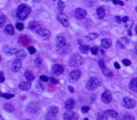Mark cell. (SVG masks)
Instances as JSON below:
<instances>
[{
	"instance_id": "obj_1",
	"label": "cell",
	"mask_w": 137,
	"mask_h": 120,
	"mask_svg": "<svg viewBox=\"0 0 137 120\" xmlns=\"http://www.w3.org/2000/svg\"><path fill=\"white\" fill-rule=\"evenodd\" d=\"M30 12H31V8L29 7L28 5L22 4L18 7V8H17L16 15H17V17H18V19L24 21L28 17V15L30 14Z\"/></svg>"
},
{
	"instance_id": "obj_2",
	"label": "cell",
	"mask_w": 137,
	"mask_h": 120,
	"mask_svg": "<svg viewBox=\"0 0 137 120\" xmlns=\"http://www.w3.org/2000/svg\"><path fill=\"white\" fill-rule=\"evenodd\" d=\"M101 84V82L100 79H98L96 77H91V78L87 81V83H86V88H87L88 90H94V89H96L97 87H99Z\"/></svg>"
},
{
	"instance_id": "obj_3",
	"label": "cell",
	"mask_w": 137,
	"mask_h": 120,
	"mask_svg": "<svg viewBox=\"0 0 137 120\" xmlns=\"http://www.w3.org/2000/svg\"><path fill=\"white\" fill-rule=\"evenodd\" d=\"M83 64V58L79 54H73L69 58V65L71 67H79Z\"/></svg>"
},
{
	"instance_id": "obj_4",
	"label": "cell",
	"mask_w": 137,
	"mask_h": 120,
	"mask_svg": "<svg viewBox=\"0 0 137 120\" xmlns=\"http://www.w3.org/2000/svg\"><path fill=\"white\" fill-rule=\"evenodd\" d=\"M27 112L29 114H33V115H35L37 113L40 111V106H39V104L35 102V101H32V102H30V103L27 105Z\"/></svg>"
},
{
	"instance_id": "obj_5",
	"label": "cell",
	"mask_w": 137,
	"mask_h": 120,
	"mask_svg": "<svg viewBox=\"0 0 137 120\" xmlns=\"http://www.w3.org/2000/svg\"><path fill=\"white\" fill-rule=\"evenodd\" d=\"M99 66H100L101 71H102V73L104 74L105 76L112 77L114 75L113 72L111 71L110 69H108V68H106V66L104 65V63H103V61H102V60H99Z\"/></svg>"
},
{
	"instance_id": "obj_6",
	"label": "cell",
	"mask_w": 137,
	"mask_h": 120,
	"mask_svg": "<svg viewBox=\"0 0 137 120\" xmlns=\"http://www.w3.org/2000/svg\"><path fill=\"white\" fill-rule=\"evenodd\" d=\"M80 75H81V71L80 70H78V69H74L72 71L69 73V75H68V79L69 81L71 82V83H75L78 81V79L80 78Z\"/></svg>"
},
{
	"instance_id": "obj_7",
	"label": "cell",
	"mask_w": 137,
	"mask_h": 120,
	"mask_svg": "<svg viewBox=\"0 0 137 120\" xmlns=\"http://www.w3.org/2000/svg\"><path fill=\"white\" fill-rule=\"evenodd\" d=\"M64 72V68L60 64H56L53 66L52 68V73L54 75H60Z\"/></svg>"
},
{
	"instance_id": "obj_8",
	"label": "cell",
	"mask_w": 137,
	"mask_h": 120,
	"mask_svg": "<svg viewBox=\"0 0 137 120\" xmlns=\"http://www.w3.org/2000/svg\"><path fill=\"white\" fill-rule=\"evenodd\" d=\"M58 113V108L57 106H52L49 108L48 111V115L46 116V118H51V119H55L56 118V116Z\"/></svg>"
},
{
	"instance_id": "obj_9",
	"label": "cell",
	"mask_w": 137,
	"mask_h": 120,
	"mask_svg": "<svg viewBox=\"0 0 137 120\" xmlns=\"http://www.w3.org/2000/svg\"><path fill=\"white\" fill-rule=\"evenodd\" d=\"M101 100H102V102H104V103L108 104L110 103L111 101H112V95H111V93L109 90H105L104 92L102 93V95H101Z\"/></svg>"
},
{
	"instance_id": "obj_10",
	"label": "cell",
	"mask_w": 137,
	"mask_h": 120,
	"mask_svg": "<svg viewBox=\"0 0 137 120\" xmlns=\"http://www.w3.org/2000/svg\"><path fill=\"white\" fill-rule=\"evenodd\" d=\"M86 16V10L82 8H78L75 9V17L79 20L85 19Z\"/></svg>"
},
{
	"instance_id": "obj_11",
	"label": "cell",
	"mask_w": 137,
	"mask_h": 120,
	"mask_svg": "<svg viewBox=\"0 0 137 120\" xmlns=\"http://www.w3.org/2000/svg\"><path fill=\"white\" fill-rule=\"evenodd\" d=\"M123 105L126 108L128 109H133L135 106V101L130 98H124L123 99Z\"/></svg>"
},
{
	"instance_id": "obj_12",
	"label": "cell",
	"mask_w": 137,
	"mask_h": 120,
	"mask_svg": "<svg viewBox=\"0 0 137 120\" xmlns=\"http://www.w3.org/2000/svg\"><path fill=\"white\" fill-rule=\"evenodd\" d=\"M37 33H38V35H40V37H42L44 39H49L50 36H51L50 31L47 30V29H45V28H39L37 30Z\"/></svg>"
},
{
	"instance_id": "obj_13",
	"label": "cell",
	"mask_w": 137,
	"mask_h": 120,
	"mask_svg": "<svg viewBox=\"0 0 137 120\" xmlns=\"http://www.w3.org/2000/svg\"><path fill=\"white\" fill-rule=\"evenodd\" d=\"M57 19H58V21L60 22L61 24H62L63 26L67 27V26L68 25V20L64 13H59V14L57 15Z\"/></svg>"
},
{
	"instance_id": "obj_14",
	"label": "cell",
	"mask_w": 137,
	"mask_h": 120,
	"mask_svg": "<svg viewBox=\"0 0 137 120\" xmlns=\"http://www.w3.org/2000/svg\"><path fill=\"white\" fill-rule=\"evenodd\" d=\"M21 67H22V62H21V59H19V58H17V59H15L14 61H13V63H12L11 65V69L12 71L14 72H17L20 70Z\"/></svg>"
},
{
	"instance_id": "obj_15",
	"label": "cell",
	"mask_w": 137,
	"mask_h": 120,
	"mask_svg": "<svg viewBox=\"0 0 137 120\" xmlns=\"http://www.w3.org/2000/svg\"><path fill=\"white\" fill-rule=\"evenodd\" d=\"M70 50H71L70 45H69V44H65L64 46L57 48V52H58V54H60V55H67L68 53L70 52Z\"/></svg>"
},
{
	"instance_id": "obj_16",
	"label": "cell",
	"mask_w": 137,
	"mask_h": 120,
	"mask_svg": "<svg viewBox=\"0 0 137 120\" xmlns=\"http://www.w3.org/2000/svg\"><path fill=\"white\" fill-rule=\"evenodd\" d=\"M78 117H79V116L73 112H67L65 113L64 115V119L66 120H75L78 119Z\"/></svg>"
},
{
	"instance_id": "obj_17",
	"label": "cell",
	"mask_w": 137,
	"mask_h": 120,
	"mask_svg": "<svg viewBox=\"0 0 137 120\" xmlns=\"http://www.w3.org/2000/svg\"><path fill=\"white\" fill-rule=\"evenodd\" d=\"M19 88H20L21 90H24V91H28L30 87H31V83H30V81L28 82H23V83H20L19 84Z\"/></svg>"
},
{
	"instance_id": "obj_18",
	"label": "cell",
	"mask_w": 137,
	"mask_h": 120,
	"mask_svg": "<svg viewBox=\"0 0 137 120\" xmlns=\"http://www.w3.org/2000/svg\"><path fill=\"white\" fill-rule=\"evenodd\" d=\"M74 106H75V101H74L72 99L68 100L66 101V103H65V108H66V110H68V111L72 110V109L74 108Z\"/></svg>"
},
{
	"instance_id": "obj_19",
	"label": "cell",
	"mask_w": 137,
	"mask_h": 120,
	"mask_svg": "<svg viewBox=\"0 0 137 120\" xmlns=\"http://www.w3.org/2000/svg\"><path fill=\"white\" fill-rule=\"evenodd\" d=\"M66 43V40L63 36H57V48H59V47H62L64 46Z\"/></svg>"
},
{
	"instance_id": "obj_20",
	"label": "cell",
	"mask_w": 137,
	"mask_h": 120,
	"mask_svg": "<svg viewBox=\"0 0 137 120\" xmlns=\"http://www.w3.org/2000/svg\"><path fill=\"white\" fill-rule=\"evenodd\" d=\"M101 44L103 48H105V49L110 48V46L112 45V40H109V39H103V40H101Z\"/></svg>"
},
{
	"instance_id": "obj_21",
	"label": "cell",
	"mask_w": 137,
	"mask_h": 120,
	"mask_svg": "<svg viewBox=\"0 0 137 120\" xmlns=\"http://www.w3.org/2000/svg\"><path fill=\"white\" fill-rule=\"evenodd\" d=\"M96 12H97V17L99 18V19H102V18L104 17L105 10L102 7H99V8H97V11Z\"/></svg>"
},
{
	"instance_id": "obj_22",
	"label": "cell",
	"mask_w": 137,
	"mask_h": 120,
	"mask_svg": "<svg viewBox=\"0 0 137 120\" xmlns=\"http://www.w3.org/2000/svg\"><path fill=\"white\" fill-rule=\"evenodd\" d=\"M24 77L27 79V81H30V82L35 79L34 73H33L31 70H25V72H24Z\"/></svg>"
},
{
	"instance_id": "obj_23",
	"label": "cell",
	"mask_w": 137,
	"mask_h": 120,
	"mask_svg": "<svg viewBox=\"0 0 137 120\" xmlns=\"http://www.w3.org/2000/svg\"><path fill=\"white\" fill-rule=\"evenodd\" d=\"M130 88H131V90L137 92V78H134V79H133V80L131 81Z\"/></svg>"
},
{
	"instance_id": "obj_24",
	"label": "cell",
	"mask_w": 137,
	"mask_h": 120,
	"mask_svg": "<svg viewBox=\"0 0 137 120\" xmlns=\"http://www.w3.org/2000/svg\"><path fill=\"white\" fill-rule=\"evenodd\" d=\"M28 28L30 30L37 31V30L40 28V24H39V23H37V22H31V23L28 24Z\"/></svg>"
},
{
	"instance_id": "obj_25",
	"label": "cell",
	"mask_w": 137,
	"mask_h": 120,
	"mask_svg": "<svg viewBox=\"0 0 137 120\" xmlns=\"http://www.w3.org/2000/svg\"><path fill=\"white\" fill-rule=\"evenodd\" d=\"M5 33L8 34V35H13L14 34V28H13L11 24H8L5 27Z\"/></svg>"
},
{
	"instance_id": "obj_26",
	"label": "cell",
	"mask_w": 137,
	"mask_h": 120,
	"mask_svg": "<svg viewBox=\"0 0 137 120\" xmlns=\"http://www.w3.org/2000/svg\"><path fill=\"white\" fill-rule=\"evenodd\" d=\"M130 40L128 38H125V37H123V38H121L120 40H118V43H120V45H122V48H124L127 44H129Z\"/></svg>"
},
{
	"instance_id": "obj_27",
	"label": "cell",
	"mask_w": 137,
	"mask_h": 120,
	"mask_svg": "<svg viewBox=\"0 0 137 120\" xmlns=\"http://www.w3.org/2000/svg\"><path fill=\"white\" fill-rule=\"evenodd\" d=\"M4 109L6 111H8V113H13L14 112V107L11 103H7L4 105Z\"/></svg>"
},
{
	"instance_id": "obj_28",
	"label": "cell",
	"mask_w": 137,
	"mask_h": 120,
	"mask_svg": "<svg viewBox=\"0 0 137 120\" xmlns=\"http://www.w3.org/2000/svg\"><path fill=\"white\" fill-rule=\"evenodd\" d=\"M105 113L107 114V116L112 117V118H116V117H117V116H118L117 113L116 112V111H114V110H107Z\"/></svg>"
},
{
	"instance_id": "obj_29",
	"label": "cell",
	"mask_w": 137,
	"mask_h": 120,
	"mask_svg": "<svg viewBox=\"0 0 137 120\" xmlns=\"http://www.w3.org/2000/svg\"><path fill=\"white\" fill-rule=\"evenodd\" d=\"M17 56V58H19V59H24L25 58V56H26V53L24 52V50H21V51H18V53L16 54Z\"/></svg>"
},
{
	"instance_id": "obj_30",
	"label": "cell",
	"mask_w": 137,
	"mask_h": 120,
	"mask_svg": "<svg viewBox=\"0 0 137 120\" xmlns=\"http://www.w3.org/2000/svg\"><path fill=\"white\" fill-rule=\"evenodd\" d=\"M80 52L83 53V54H87L89 52V46L88 45H81Z\"/></svg>"
},
{
	"instance_id": "obj_31",
	"label": "cell",
	"mask_w": 137,
	"mask_h": 120,
	"mask_svg": "<svg viewBox=\"0 0 137 120\" xmlns=\"http://www.w3.org/2000/svg\"><path fill=\"white\" fill-rule=\"evenodd\" d=\"M107 117H108V116H107V114L105 112L100 113V114L98 115V119H100V120H106L107 119Z\"/></svg>"
},
{
	"instance_id": "obj_32",
	"label": "cell",
	"mask_w": 137,
	"mask_h": 120,
	"mask_svg": "<svg viewBox=\"0 0 137 120\" xmlns=\"http://www.w3.org/2000/svg\"><path fill=\"white\" fill-rule=\"evenodd\" d=\"M1 97L4 98V99H7V100H9V99L13 98L14 95H13V94H8V93H2V94H1Z\"/></svg>"
},
{
	"instance_id": "obj_33",
	"label": "cell",
	"mask_w": 137,
	"mask_h": 120,
	"mask_svg": "<svg viewBox=\"0 0 137 120\" xmlns=\"http://www.w3.org/2000/svg\"><path fill=\"white\" fill-rule=\"evenodd\" d=\"M98 37H99V35H98L97 33H90L88 36H87V38H88L89 40H95V39H97Z\"/></svg>"
},
{
	"instance_id": "obj_34",
	"label": "cell",
	"mask_w": 137,
	"mask_h": 120,
	"mask_svg": "<svg viewBox=\"0 0 137 120\" xmlns=\"http://www.w3.org/2000/svg\"><path fill=\"white\" fill-rule=\"evenodd\" d=\"M65 8V4H64V2L63 1H59L58 2V9L60 10V11H63V9H64Z\"/></svg>"
},
{
	"instance_id": "obj_35",
	"label": "cell",
	"mask_w": 137,
	"mask_h": 120,
	"mask_svg": "<svg viewBox=\"0 0 137 120\" xmlns=\"http://www.w3.org/2000/svg\"><path fill=\"white\" fill-rule=\"evenodd\" d=\"M5 21H6V16H5L4 14H1V15H0V26L3 25Z\"/></svg>"
},
{
	"instance_id": "obj_36",
	"label": "cell",
	"mask_w": 137,
	"mask_h": 120,
	"mask_svg": "<svg viewBox=\"0 0 137 120\" xmlns=\"http://www.w3.org/2000/svg\"><path fill=\"white\" fill-rule=\"evenodd\" d=\"M16 28L19 30V31H22V30L24 29V24H23V23H17Z\"/></svg>"
},
{
	"instance_id": "obj_37",
	"label": "cell",
	"mask_w": 137,
	"mask_h": 120,
	"mask_svg": "<svg viewBox=\"0 0 137 120\" xmlns=\"http://www.w3.org/2000/svg\"><path fill=\"white\" fill-rule=\"evenodd\" d=\"M3 50H4V52L6 53L7 55H8V56H10V55H11V54H10V50H11V49H9L8 47H7L6 45L3 47Z\"/></svg>"
},
{
	"instance_id": "obj_38",
	"label": "cell",
	"mask_w": 137,
	"mask_h": 120,
	"mask_svg": "<svg viewBox=\"0 0 137 120\" xmlns=\"http://www.w3.org/2000/svg\"><path fill=\"white\" fill-rule=\"evenodd\" d=\"M98 52H99V49H98V47L94 46V47L91 48V53H92L93 55H98V54H99Z\"/></svg>"
},
{
	"instance_id": "obj_39",
	"label": "cell",
	"mask_w": 137,
	"mask_h": 120,
	"mask_svg": "<svg viewBox=\"0 0 137 120\" xmlns=\"http://www.w3.org/2000/svg\"><path fill=\"white\" fill-rule=\"evenodd\" d=\"M81 111H82L83 114H85V113H87L89 111V107L88 106H83L82 109H81Z\"/></svg>"
},
{
	"instance_id": "obj_40",
	"label": "cell",
	"mask_w": 137,
	"mask_h": 120,
	"mask_svg": "<svg viewBox=\"0 0 137 120\" xmlns=\"http://www.w3.org/2000/svg\"><path fill=\"white\" fill-rule=\"evenodd\" d=\"M28 52L31 54V55H34L35 53H36V49L34 48V47H32V46H29L28 47Z\"/></svg>"
},
{
	"instance_id": "obj_41",
	"label": "cell",
	"mask_w": 137,
	"mask_h": 120,
	"mask_svg": "<svg viewBox=\"0 0 137 120\" xmlns=\"http://www.w3.org/2000/svg\"><path fill=\"white\" fill-rule=\"evenodd\" d=\"M112 1H113V3L115 5H121V6L124 5V3L122 1H120V0H112Z\"/></svg>"
},
{
	"instance_id": "obj_42",
	"label": "cell",
	"mask_w": 137,
	"mask_h": 120,
	"mask_svg": "<svg viewBox=\"0 0 137 120\" xmlns=\"http://www.w3.org/2000/svg\"><path fill=\"white\" fill-rule=\"evenodd\" d=\"M122 118H124V119H132V120L134 119V117H133V116H130V115H125V116H122Z\"/></svg>"
},
{
	"instance_id": "obj_43",
	"label": "cell",
	"mask_w": 137,
	"mask_h": 120,
	"mask_svg": "<svg viewBox=\"0 0 137 120\" xmlns=\"http://www.w3.org/2000/svg\"><path fill=\"white\" fill-rule=\"evenodd\" d=\"M40 81H42V82H45V83H46V82H47L48 80H50L48 77L44 76V75H41V76L40 77Z\"/></svg>"
},
{
	"instance_id": "obj_44",
	"label": "cell",
	"mask_w": 137,
	"mask_h": 120,
	"mask_svg": "<svg viewBox=\"0 0 137 120\" xmlns=\"http://www.w3.org/2000/svg\"><path fill=\"white\" fill-rule=\"evenodd\" d=\"M50 81H51V83H53V84H57L59 82H58V80H57V79H55V78H53V77H51L50 78Z\"/></svg>"
},
{
	"instance_id": "obj_45",
	"label": "cell",
	"mask_w": 137,
	"mask_h": 120,
	"mask_svg": "<svg viewBox=\"0 0 137 120\" xmlns=\"http://www.w3.org/2000/svg\"><path fill=\"white\" fill-rule=\"evenodd\" d=\"M123 64L125 66H130L131 65V61L129 59H123Z\"/></svg>"
},
{
	"instance_id": "obj_46",
	"label": "cell",
	"mask_w": 137,
	"mask_h": 120,
	"mask_svg": "<svg viewBox=\"0 0 137 120\" xmlns=\"http://www.w3.org/2000/svg\"><path fill=\"white\" fill-rule=\"evenodd\" d=\"M40 63H41V60H40V58L37 57L36 59H35V64H36V65H40Z\"/></svg>"
},
{
	"instance_id": "obj_47",
	"label": "cell",
	"mask_w": 137,
	"mask_h": 120,
	"mask_svg": "<svg viewBox=\"0 0 137 120\" xmlns=\"http://www.w3.org/2000/svg\"><path fill=\"white\" fill-rule=\"evenodd\" d=\"M0 76H1V83H3L5 81V78H4V73H3V71H1V73H0Z\"/></svg>"
},
{
	"instance_id": "obj_48",
	"label": "cell",
	"mask_w": 137,
	"mask_h": 120,
	"mask_svg": "<svg viewBox=\"0 0 137 120\" xmlns=\"http://www.w3.org/2000/svg\"><path fill=\"white\" fill-rule=\"evenodd\" d=\"M129 21V18H128V16H124L123 18H122V22L123 23H127Z\"/></svg>"
},
{
	"instance_id": "obj_49",
	"label": "cell",
	"mask_w": 137,
	"mask_h": 120,
	"mask_svg": "<svg viewBox=\"0 0 137 120\" xmlns=\"http://www.w3.org/2000/svg\"><path fill=\"white\" fill-rule=\"evenodd\" d=\"M37 89H40V91L42 92V90H43V87H42V86H41L40 84H37Z\"/></svg>"
},
{
	"instance_id": "obj_50",
	"label": "cell",
	"mask_w": 137,
	"mask_h": 120,
	"mask_svg": "<svg viewBox=\"0 0 137 120\" xmlns=\"http://www.w3.org/2000/svg\"><path fill=\"white\" fill-rule=\"evenodd\" d=\"M116 21H117L118 24H120V22H122V19H120V17L117 16L116 17Z\"/></svg>"
},
{
	"instance_id": "obj_51",
	"label": "cell",
	"mask_w": 137,
	"mask_h": 120,
	"mask_svg": "<svg viewBox=\"0 0 137 120\" xmlns=\"http://www.w3.org/2000/svg\"><path fill=\"white\" fill-rule=\"evenodd\" d=\"M115 67H116V68H117V69H119V68H120V65L118 64V63H117V62H115Z\"/></svg>"
},
{
	"instance_id": "obj_52",
	"label": "cell",
	"mask_w": 137,
	"mask_h": 120,
	"mask_svg": "<svg viewBox=\"0 0 137 120\" xmlns=\"http://www.w3.org/2000/svg\"><path fill=\"white\" fill-rule=\"evenodd\" d=\"M68 90H69V92H70V93L74 92V89H73L72 86H68Z\"/></svg>"
},
{
	"instance_id": "obj_53",
	"label": "cell",
	"mask_w": 137,
	"mask_h": 120,
	"mask_svg": "<svg viewBox=\"0 0 137 120\" xmlns=\"http://www.w3.org/2000/svg\"><path fill=\"white\" fill-rule=\"evenodd\" d=\"M99 52H100V56H101V57H103V56H104L103 51H100V50H99Z\"/></svg>"
},
{
	"instance_id": "obj_54",
	"label": "cell",
	"mask_w": 137,
	"mask_h": 120,
	"mask_svg": "<svg viewBox=\"0 0 137 120\" xmlns=\"http://www.w3.org/2000/svg\"><path fill=\"white\" fill-rule=\"evenodd\" d=\"M135 33H136V34H137V26H136V27H135Z\"/></svg>"
},
{
	"instance_id": "obj_55",
	"label": "cell",
	"mask_w": 137,
	"mask_h": 120,
	"mask_svg": "<svg viewBox=\"0 0 137 120\" xmlns=\"http://www.w3.org/2000/svg\"><path fill=\"white\" fill-rule=\"evenodd\" d=\"M103 1H109V0H103Z\"/></svg>"
},
{
	"instance_id": "obj_56",
	"label": "cell",
	"mask_w": 137,
	"mask_h": 120,
	"mask_svg": "<svg viewBox=\"0 0 137 120\" xmlns=\"http://www.w3.org/2000/svg\"><path fill=\"white\" fill-rule=\"evenodd\" d=\"M53 1H56V0H53Z\"/></svg>"
},
{
	"instance_id": "obj_57",
	"label": "cell",
	"mask_w": 137,
	"mask_h": 120,
	"mask_svg": "<svg viewBox=\"0 0 137 120\" xmlns=\"http://www.w3.org/2000/svg\"><path fill=\"white\" fill-rule=\"evenodd\" d=\"M136 11H137V8H136Z\"/></svg>"
}]
</instances>
